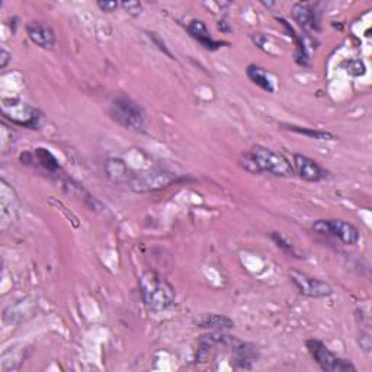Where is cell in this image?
Here are the masks:
<instances>
[{
    "label": "cell",
    "instance_id": "obj_7",
    "mask_svg": "<svg viewBox=\"0 0 372 372\" xmlns=\"http://www.w3.org/2000/svg\"><path fill=\"white\" fill-rule=\"evenodd\" d=\"M313 230L318 234L333 236L348 246L357 245L361 237L359 230L343 220H318L313 224Z\"/></svg>",
    "mask_w": 372,
    "mask_h": 372
},
{
    "label": "cell",
    "instance_id": "obj_5",
    "mask_svg": "<svg viewBox=\"0 0 372 372\" xmlns=\"http://www.w3.org/2000/svg\"><path fill=\"white\" fill-rule=\"evenodd\" d=\"M2 115L12 124L29 129H38L42 117L37 108L25 104L21 99H3Z\"/></svg>",
    "mask_w": 372,
    "mask_h": 372
},
{
    "label": "cell",
    "instance_id": "obj_6",
    "mask_svg": "<svg viewBox=\"0 0 372 372\" xmlns=\"http://www.w3.org/2000/svg\"><path fill=\"white\" fill-rule=\"evenodd\" d=\"M179 181L176 173L165 169H152L133 176L129 181V188L137 193H150L166 189Z\"/></svg>",
    "mask_w": 372,
    "mask_h": 372
},
{
    "label": "cell",
    "instance_id": "obj_23",
    "mask_svg": "<svg viewBox=\"0 0 372 372\" xmlns=\"http://www.w3.org/2000/svg\"><path fill=\"white\" fill-rule=\"evenodd\" d=\"M147 35H149V38L154 42V45H157V48H159V50L161 51V53H165L166 56H169L170 58H173V56H172V53L168 50V47H166V44H165V41L163 40H161L157 34H156V32H147Z\"/></svg>",
    "mask_w": 372,
    "mask_h": 372
},
{
    "label": "cell",
    "instance_id": "obj_16",
    "mask_svg": "<svg viewBox=\"0 0 372 372\" xmlns=\"http://www.w3.org/2000/svg\"><path fill=\"white\" fill-rule=\"evenodd\" d=\"M195 323L201 329L216 330V332L230 330L234 327V321L230 317L221 316V314H204Z\"/></svg>",
    "mask_w": 372,
    "mask_h": 372
},
{
    "label": "cell",
    "instance_id": "obj_4",
    "mask_svg": "<svg viewBox=\"0 0 372 372\" xmlns=\"http://www.w3.org/2000/svg\"><path fill=\"white\" fill-rule=\"evenodd\" d=\"M305 346L316 364L325 372H357V366L350 361L337 357L336 353H333L325 343L317 341V339L307 341Z\"/></svg>",
    "mask_w": 372,
    "mask_h": 372
},
{
    "label": "cell",
    "instance_id": "obj_19",
    "mask_svg": "<svg viewBox=\"0 0 372 372\" xmlns=\"http://www.w3.org/2000/svg\"><path fill=\"white\" fill-rule=\"evenodd\" d=\"M34 157L37 159L38 163L47 169L48 172H51V173H56L58 169H60V165H58V160L48 152L45 149H37L35 153H34Z\"/></svg>",
    "mask_w": 372,
    "mask_h": 372
},
{
    "label": "cell",
    "instance_id": "obj_20",
    "mask_svg": "<svg viewBox=\"0 0 372 372\" xmlns=\"http://www.w3.org/2000/svg\"><path fill=\"white\" fill-rule=\"evenodd\" d=\"M272 240L275 241V245H277V248L278 249H281L284 253H286V254H291V256H293V257H301L298 253H297V250L294 249V246L293 245H289L288 243V241L280 234V233H272Z\"/></svg>",
    "mask_w": 372,
    "mask_h": 372
},
{
    "label": "cell",
    "instance_id": "obj_14",
    "mask_svg": "<svg viewBox=\"0 0 372 372\" xmlns=\"http://www.w3.org/2000/svg\"><path fill=\"white\" fill-rule=\"evenodd\" d=\"M186 31L191 34L192 38H195L204 48L207 50H218L221 45H229V42H223V41H216L211 34H209V31L207 28V25L202 21L198 19H192L188 25H186Z\"/></svg>",
    "mask_w": 372,
    "mask_h": 372
},
{
    "label": "cell",
    "instance_id": "obj_22",
    "mask_svg": "<svg viewBox=\"0 0 372 372\" xmlns=\"http://www.w3.org/2000/svg\"><path fill=\"white\" fill-rule=\"evenodd\" d=\"M120 6H122L124 10L131 16H140V13L143 12V5L140 2H136V0H131V2H122Z\"/></svg>",
    "mask_w": 372,
    "mask_h": 372
},
{
    "label": "cell",
    "instance_id": "obj_25",
    "mask_svg": "<svg viewBox=\"0 0 372 372\" xmlns=\"http://www.w3.org/2000/svg\"><path fill=\"white\" fill-rule=\"evenodd\" d=\"M10 58L12 56L5 50V48H2V50H0V69H6Z\"/></svg>",
    "mask_w": 372,
    "mask_h": 372
},
{
    "label": "cell",
    "instance_id": "obj_8",
    "mask_svg": "<svg viewBox=\"0 0 372 372\" xmlns=\"http://www.w3.org/2000/svg\"><path fill=\"white\" fill-rule=\"evenodd\" d=\"M291 282L298 289V293L309 298H326L333 294V288L318 278L312 277V275L300 272L297 269H291L288 272Z\"/></svg>",
    "mask_w": 372,
    "mask_h": 372
},
{
    "label": "cell",
    "instance_id": "obj_24",
    "mask_svg": "<svg viewBox=\"0 0 372 372\" xmlns=\"http://www.w3.org/2000/svg\"><path fill=\"white\" fill-rule=\"evenodd\" d=\"M96 6H98L105 13H114L120 8V3L118 2H104V0H99V2H96Z\"/></svg>",
    "mask_w": 372,
    "mask_h": 372
},
{
    "label": "cell",
    "instance_id": "obj_3",
    "mask_svg": "<svg viewBox=\"0 0 372 372\" xmlns=\"http://www.w3.org/2000/svg\"><path fill=\"white\" fill-rule=\"evenodd\" d=\"M109 115L121 127L131 131H144L145 112L144 109L127 96H120L109 108Z\"/></svg>",
    "mask_w": 372,
    "mask_h": 372
},
{
    "label": "cell",
    "instance_id": "obj_2",
    "mask_svg": "<svg viewBox=\"0 0 372 372\" xmlns=\"http://www.w3.org/2000/svg\"><path fill=\"white\" fill-rule=\"evenodd\" d=\"M140 294L150 312L161 313L175 304V288L157 272H145L140 278Z\"/></svg>",
    "mask_w": 372,
    "mask_h": 372
},
{
    "label": "cell",
    "instance_id": "obj_10",
    "mask_svg": "<svg viewBox=\"0 0 372 372\" xmlns=\"http://www.w3.org/2000/svg\"><path fill=\"white\" fill-rule=\"evenodd\" d=\"M293 168H294V175H298L300 179L305 182H320L323 179H326L327 176V172L323 169L317 161L302 154L293 156Z\"/></svg>",
    "mask_w": 372,
    "mask_h": 372
},
{
    "label": "cell",
    "instance_id": "obj_9",
    "mask_svg": "<svg viewBox=\"0 0 372 372\" xmlns=\"http://www.w3.org/2000/svg\"><path fill=\"white\" fill-rule=\"evenodd\" d=\"M18 217V198L13 188L2 179L0 182V220H2V230H8L12 223Z\"/></svg>",
    "mask_w": 372,
    "mask_h": 372
},
{
    "label": "cell",
    "instance_id": "obj_21",
    "mask_svg": "<svg viewBox=\"0 0 372 372\" xmlns=\"http://www.w3.org/2000/svg\"><path fill=\"white\" fill-rule=\"evenodd\" d=\"M346 72L350 76L358 77V76H364L365 74L366 67H365V64H364L362 60H349L346 63Z\"/></svg>",
    "mask_w": 372,
    "mask_h": 372
},
{
    "label": "cell",
    "instance_id": "obj_18",
    "mask_svg": "<svg viewBox=\"0 0 372 372\" xmlns=\"http://www.w3.org/2000/svg\"><path fill=\"white\" fill-rule=\"evenodd\" d=\"M281 127L286 131L291 133H297L301 136H305L309 138H314V140H320V141H334L337 140V137L329 131H325V129H314V128H307V127H298L294 124H281Z\"/></svg>",
    "mask_w": 372,
    "mask_h": 372
},
{
    "label": "cell",
    "instance_id": "obj_13",
    "mask_svg": "<svg viewBox=\"0 0 372 372\" xmlns=\"http://www.w3.org/2000/svg\"><path fill=\"white\" fill-rule=\"evenodd\" d=\"M259 359V349L253 343L237 341L233 345V361L240 369H252Z\"/></svg>",
    "mask_w": 372,
    "mask_h": 372
},
{
    "label": "cell",
    "instance_id": "obj_11",
    "mask_svg": "<svg viewBox=\"0 0 372 372\" xmlns=\"http://www.w3.org/2000/svg\"><path fill=\"white\" fill-rule=\"evenodd\" d=\"M293 18L304 31H320V15L317 12V5L312 2L296 3L291 9Z\"/></svg>",
    "mask_w": 372,
    "mask_h": 372
},
{
    "label": "cell",
    "instance_id": "obj_1",
    "mask_svg": "<svg viewBox=\"0 0 372 372\" xmlns=\"http://www.w3.org/2000/svg\"><path fill=\"white\" fill-rule=\"evenodd\" d=\"M240 163L250 173H269L280 177L294 176L293 163L284 154L264 145L252 147V150L241 156Z\"/></svg>",
    "mask_w": 372,
    "mask_h": 372
},
{
    "label": "cell",
    "instance_id": "obj_12",
    "mask_svg": "<svg viewBox=\"0 0 372 372\" xmlns=\"http://www.w3.org/2000/svg\"><path fill=\"white\" fill-rule=\"evenodd\" d=\"M25 28L28 38L42 48V50H51L56 45V34L48 25H44L41 22H29Z\"/></svg>",
    "mask_w": 372,
    "mask_h": 372
},
{
    "label": "cell",
    "instance_id": "obj_17",
    "mask_svg": "<svg viewBox=\"0 0 372 372\" xmlns=\"http://www.w3.org/2000/svg\"><path fill=\"white\" fill-rule=\"evenodd\" d=\"M246 74L252 80V82L254 85H257L259 88H262L264 90H266L269 93L275 92L273 79L270 77V74L265 69L256 66V64H250V66H248Z\"/></svg>",
    "mask_w": 372,
    "mask_h": 372
},
{
    "label": "cell",
    "instance_id": "obj_15",
    "mask_svg": "<svg viewBox=\"0 0 372 372\" xmlns=\"http://www.w3.org/2000/svg\"><path fill=\"white\" fill-rule=\"evenodd\" d=\"M105 173L108 179L114 184H129V181L133 179V175L129 172L125 161L117 157H111L106 160Z\"/></svg>",
    "mask_w": 372,
    "mask_h": 372
}]
</instances>
